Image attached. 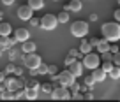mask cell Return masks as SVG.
Masks as SVG:
<instances>
[{
	"instance_id": "d6a6232c",
	"label": "cell",
	"mask_w": 120,
	"mask_h": 102,
	"mask_svg": "<svg viewBox=\"0 0 120 102\" xmlns=\"http://www.w3.org/2000/svg\"><path fill=\"white\" fill-rule=\"evenodd\" d=\"M56 72H58V70H56V65H48V74H56Z\"/></svg>"
},
{
	"instance_id": "f35d334b",
	"label": "cell",
	"mask_w": 120,
	"mask_h": 102,
	"mask_svg": "<svg viewBox=\"0 0 120 102\" xmlns=\"http://www.w3.org/2000/svg\"><path fill=\"white\" fill-rule=\"evenodd\" d=\"M88 42H90V46H92V48H94V46L97 44V39H88Z\"/></svg>"
},
{
	"instance_id": "8d00e7d4",
	"label": "cell",
	"mask_w": 120,
	"mask_h": 102,
	"mask_svg": "<svg viewBox=\"0 0 120 102\" xmlns=\"http://www.w3.org/2000/svg\"><path fill=\"white\" fill-rule=\"evenodd\" d=\"M88 19H90V21H97V14H95V12H92V14L88 16Z\"/></svg>"
},
{
	"instance_id": "cb8c5ba5",
	"label": "cell",
	"mask_w": 120,
	"mask_h": 102,
	"mask_svg": "<svg viewBox=\"0 0 120 102\" xmlns=\"http://www.w3.org/2000/svg\"><path fill=\"white\" fill-rule=\"evenodd\" d=\"M35 70H37V74L44 76V74H48V65H46V63H39V67L35 69Z\"/></svg>"
},
{
	"instance_id": "83f0119b",
	"label": "cell",
	"mask_w": 120,
	"mask_h": 102,
	"mask_svg": "<svg viewBox=\"0 0 120 102\" xmlns=\"http://www.w3.org/2000/svg\"><path fill=\"white\" fill-rule=\"evenodd\" d=\"M111 67H113L111 60H104V63H102V69H104V70L108 72V70H109V69H111Z\"/></svg>"
},
{
	"instance_id": "6da1fadb",
	"label": "cell",
	"mask_w": 120,
	"mask_h": 102,
	"mask_svg": "<svg viewBox=\"0 0 120 102\" xmlns=\"http://www.w3.org/2000/svg\"><path fill=\"white\" fill-rule=\"evenodd\" d=\"M102 39H106L108 42H116L120 39V25L118 21H106L101 27Z\"/></svg>"
},
{
	"instance_id": "e0dca14e",
	"label": "cell",
	"mask_w": 120,
	"mask_h": 102,
	"mask_svg": "<svg viewBox=\"0 0 120 102\" xmlns=\"http://www.w3.org/2000/svg\"><path fill=\"white\" fill-rule=\"evenodd\" d=\"M94 48L102 53V51H108V49H109V42L106 41V39H97V44H95Z\"/></svg>"
},
{
	"instance_id": "7402d4cb",
	"label": "cell",
	"mask_w": 120,
	"mask_h": 102,
	"mask_svg": "<svg viewBox=\"0 0 120 102\" xmlns=\"http://www.w3.org/2000/svg\"><path fill=\"white\" fill-rule=\"evenodd\" d=\"M23 88H35V90H39V88H41V84H39L37 81H34V79H28V81H25Z\"/></svg>"
},
{
	"instance_id": "ac0fdd59",
	"label": "cell",
	"mask_w": 120,
	"mask_h": 102,
	"mask_svg": "<svg viewBox=\"0 0 120 102\" xmlns=\"http://www.w3.org/2000/svg\"><path fill=\"white\" fill-rule=\"evenodd\" d=\"M28 7L32 11H39L44 7V0H28Z\"/></svg>"
},
{
	"instance_id": "1f68e13d",
	"label": "cell",
	"mask_w": 120,
	"mask_h": 102,
	"mask_svg": "<svg viewBox=\"0 0 120 102\" xmlns=\"http://www.w3.org/2000/svg\"><path fill=\"white\" fill-rule=\"evenodd\" d=\"M74 60H76L74 56H71V55H67V56H65V60H64V63H65V65H71V63H72V62H74Z\"/></svg>"
},
{
	"instance_id": "9c48e42d",
	"label": "cell",
	"mask_w": 120,
	"mask_h": 102,
	"mask_svg": "<svg viewBox=\"0 0 120 102\" xmlns=\"http://www.w3.org/2000/svg\"><path fill=\"white\" fill-rule=\"evenodd\" d=\"M67 70L71 72V74L74 76V77H79V76L83 74V63H81L79 60H74L71 65H69V69H67Z\"/></svg>"
},
{
	"instance_id": "8fae6325",
	"label": "cell",
	"mask_w": 120,
	"mask_h": 102,
	"mask_svg": "<svg viewBox=\"0 0 120 102\" xmlns=\"http://www.w3.org/2000/svg\"><path fill=\"white\" fill-rule=\"evenodd\" d=\"M14 39L16 41H19V42H23V41H26V39H30V32L26 30V28H16L14 30Z\"/></svg>"
},
{
	"instance_id": "8992f818",
	"label": "cell",
	"mask_w": 120,
	"mask_h": 102,
	"mask_svg": "<svg viewBox=\"0 0 120 102\" xmlns=\"http://www.w3.org/2000/svg\"><path fill=\"white\" fill-rule=\"evenodd\" d=\"M81 63L85 65L86 69L92 70V69H95V67L101 65V56H99L97 53H92V51H90V53H85V58H83Z\"/></svg>"
},
{
	"instance_id": "f1b7e54d",
	"label": "cell",
	"mask_w": 120,
	"mask_h": 102,
	"mask_svg": "<svg viewBox=\"0 0 120 102\" xmlns=\"http://www.w3.org/2000/svg\"><path fill=\"white\" fill-rule=\"evenodd\" d=\"M108 51H109V53H113V55H115V53H118V46H116V42H111V46H109V49H108Z\"/></svg>"
},
{
	"instance_id": "4316f807",
	"label": "cell",
	"mask_w": 120,
	"mask_h": 102,
	"mask_svg": "<svg viewBox=\"0 0 120 102\" xmlns=\"http://www.w3.org/2000/svg\"><path fill=\"white\" fill-rule=\"evenodd\" d=\"M14 69H16L14 63H7V65H5V74H11V72H14Z\"/></svg>"
},
{
	"instance_id": "ba28073f",
	"label": "cell",
	"mask_w": 120,
	"mask_h": 102,
	"mask_svg": "<svg viewBox=\"0 0 120 102\" xmlns=\"http://www.w3.org/2000/svg\"><path fill=\"white\" fill-rule=\"evenodd\" d=\"M32 16H34V11L28 7V4L19 5V7H18V18H19V19H23V21H28Z\"/></svg>"
},
{
	"instance_id": "484cf974",
	"label": "cell",
	"mask_w": 120,
	"mask_h": 102,
	"mask_svg": "<svg viewBox=\"0 0 120 102\" xmlns=\"http://www.w3.org/2000/svg\"><path fill=\"white\" fill-rule=\"evenodd\" d=\"M41 88L46 91V93H51V90H53V86H51V83H44V84H41Z\"/></svg>"
},
{
	"instance_id": "836d02e7",
	"label": "cell",
	"mask_w": 120,
	"mask_h": 102,
	"mask_svg": "<svg viewBox=\"0 0 120 102\" xmlns=\"http://www.w3.org/2000/svg\"><path fill=\"white\" fill-rule=\"evenodd\" d=\"M95 81L92 79V76H88V77H85V84H88V86H92V84H94Z\"/></svg>"
},
{
	"instance_id": "f546056e",
	"label": "cell",
	"mask_w": 120,
	"mask_h": 102,
	"mask_svg": "<svg viewBox=\"0 0 120 102\" xmlns=\"http://www.w3.org/2000/svg\"><path fill=\"white\" fill-rule=\"evenodd\" d=\"M69 55H71V56H74L76 60H79V55H81V53H79V49H71V51H69Z\"/></svg>"
},
{
	"instance_id": "5b68a950",
	"label": "cell",
	"mask_w": 120,
	"mask_h": 102,
	"mask_svg": "<svg viewBox=\"0 0 120 102\" xmlns=\"http://www.w3.org/2000/svg\"><path fill=\"white\" fill-rule=\"evenodd\" d=\"M23 63L26 69H37L39 63H42V58L37 53H23Z\"/></svg>"
},
{
	"instance_id": "277c9868",
	"label": "cell",
	"mask_w": 120,
	"mask_h": 102,
	"mask_svg": "<svg viewBox=\"0 0 120 102\" xmlns=\"http://www.w3.org/2000/svg\"><path fill=\"white\" fill-rule=\"evenodd\" d=\"M58 21H56V16L55 14H44L42 18H39V27L42 30H55Z\"/></svg>"
},
{
	"instance_id": "e575fe53",
	"label": "cell",
	"mask_w": 120,
	"mask_h": 102,
	"mask_svg": "<svg viewBox=\"0 0 120 102\" xmlns=\"http://www.w3.org/2000/svg\"><path fill=\"white\" fill-rule=\"evenodd\" d=\"M113 18H115V21L120 23V11H118V9H115V12H113Z\"/></svg>"
},
{
	"instance_id": "44dd1931",
	"label": "cell",
	"mask_w": 120,
	"mask_h": 102,
	"mask_svg": "<svg viewBox=\"0 0 120 102\" xmlns=\"http://www.w3.org/2000/svg\"><path fill=\"white\" fill-rule=\"evenodd\" d=\"M108 76L109 77H113V79H118L120 77V70H118V65H113L111 69L108 70Z\"/></svg>"
},
{
	"instance_id": "5bb4252c",
	"label": "cell",
	"mask_w": 120,
	"mask_h": 102,
	"mask_svg": "<svg viewBox=\"0 0 120 102\" xmlns=\"http://www.w3.org/2000/svg\"><path fill=\"white\" fill-rule=\"evenodd\" d=\"M65 11H72V12H78L83 9V4H81V0H71L67 5H65Z\"/></svg>"
},
{
	"instance_id": "7a4b0ae2",
	"label": "cell",
	"mask_w": 120,
	"mask_h": 102,
	"mask_svg": "<svg viewBox=\"0 0 120 102\" xmlns=\"http://www.w3.org/2000/svg\"><path fill=\"white\" fill-rule=\"evenodd\" d=\"M88 30H90L88 23L83 21V19H78V21L71 23V34L78 39H83L85 35H88Z\"/></svg>"
},
{
	"instance_id": "4dcf8cb0",
	"label": "cell",
	"mask_w": 120,
	"mask_h": 102,
	"mask_svg": "<svg viewBox=\"0 0 120 102\" xmlns=\"http://www.w3.org/2000/svg\"><path fill=\"white\" fill-rule=\"evenodd\" d=\"M28 21H30V25H32V27H35V28L39 27V18H34V16H32Z\"/></svg>"
},
{
	"instance_id": "603a6c76",
	"label": "cell",
	"mask_w": 120,
	"mask_h": 102,
	"mask_svg": "<svg viewBox=\"0 0 120 102\" xmlns=\"http://www.w3.org/2000/svg\"><path fill=\"white\" fill-rule=\"evenodd\" d=\"M14 42H16V39H14V37H11V39L4 37V41H0V44L5 46V48H11V46H14Z\"/></svg>"
},
{
	"instance_id": "ab89813d",
	"label": "cell",
	"mask_w": 120,
	"mask_h": 102,
	"mask_svg": "<svg viewBox=\"0 0 120 102\" xmlns=\"http://www.w3.org/2000/svg\"><path fill=\"white\" fill-rule=\"evenodd\" d=\"M14 72H16V74H18V76H21V74H23V70H21V67H16V69H14Z\"/></svg>"
},
{
	"instance_id": "d4e9b609",
	"label": "cell",
	"mask_w": 120,
	"mask_h": 102,
	"mask_svg": "<svg viewBox=\"0 0 120 102\" xmlns=\"http://www.w3.org/2000/svg\"><path fill=\"white\" fill-rule=\"evenodd\" d=\"M18 51H19V49H16V48H12V46H11V49H9V56H11V60H14V58L19 55Z\"/></svg>"
},
{
	"instance_id": "30bf717a",
	"label": "cell",
	"mask_w": 120,
	"mask_h": 102,
	"mask_svg": "<svg viewBox=\"0 0 120 102\" xmlns=\"http://www.w3.org/2000/svg\"><path fill=\"white\" fill-rule=\"evenodd\" d=\"M106 76H108V72H106L102 67L92 69V79H94L95 83H99V81H104V79H106Z\"/></svg>"
},
{
	"instance_id": "3957f363",
	"label": "cell",
	"mask_w": 120,
	"mask_h": 102,
	"mask_svg": "<svg viewBox=\"0 0 120 102\" xmlns=\"http://www.w3.org/2000/svg\"><path fill=\"white\" fill-rule=\"evenodd\" d=\"M51 81L62 84V86H71V84L74 83V76H72L69 70H62V72L53 74V76H51Z\"/></svg>"
},
{
	"instance_id": "4fadbf2b",
	"label": "cell",
	"mask_w": 120,
	"mask_h": 102,
	"mask_svg": "<svg viewBox=\"0 0 120 102\" xmlns=\"http://www.w3.org/2000/svg\"><path fill=\"white\" fill-rule=\"evenodd\" d=\"M19 51H23V53H34L35 51V42L30 41V39H26V41L21 42V49Z\"/></svg>"
},
{
	"instance_id": "2e32d148",
	"label": "cell",
	"mask_w": 120,
	"mask_h": 102,
	"mask_svg": "<svg viewBox=\"0 0 120 102\" xmlns=\"http://www.w3.org/2000/svg\"><path fill=\"white\" fill-rule=\"evenodd\" d=\"M37 95H39V90H35V88H23V97L30 98V100L37 98Z\"/></svg>"
},
{
	"instance_id": "7bdbcfd3",
	"label": "cell",
	"mask_w": 120,
	"mask_h": 102,
	"mask_svg": "<svg viewBox=\"0 0 120 102\" xmlns=\"http://www.w3.org/2000/svg\"><path fill=\"white\" fill-rule=\"evenodd\" d=\"M2 51H4V48H2V46H0V55H2Z\"/></svg>"
},
{
	"instance_id": "ee69618b",
	"label": "cell",
	"mask_w": 120,
	"mask_h": 102,
	"mask_svg": "<svg viewBox=\"0 0 120 102\" xmlns=\"http://www.w3.org/2000/svg\"><path fill=\"white\" fill-rule=\"evenodd\" d=\"M55 2H56V0H55Z\"/></svg>"
},
{
	"instance_id": "d590c367",
	"label": "cell",
	"mask_w": 120,
	"mask_h": 102,
	"mask_svg": "<svg viewBox=\"0 0 120 102\" xmlns=\"http://www.w3.org/2000/svg\"><path fill=\"white\" fill-rule=\"evenodd\" d=\"M2 98H12V91L9 90V91H4L2 93Z\"/></svg>"
},
{
	"instance_id": "52a82bcc",
	"label": "cell",
	"mask_w": 120,
	"mask_h": 102,
	"mask_svg": "<svg viewBox=\"0 0 120 102\" xmlns=\"http://www.w3.org/2000/svg\"><path fill=\"white\" fill-rule=\"evenodd\" d=\"M51 98H55V100H67V98H71L69 86H62V84H58L56 88H53V90H51Z\"/></svg>"
},
{
	"instance_id": "ffe728a7",
	"label": "cell",
	"mask_w": 120,
	"mask_h": 102,
	"mask_svg": "<svg viewBox=\"0 0 120 102\" xmlns=\"http://www.w3.org/2000/svg\"><path fill=\"white\" fill-rule=\"evenodd\" d=\"M56 21L58 23H67L69 21V11H62V12H58V14H56Z\"/></svg>"
},
{
	"instance_id": "b9f144b4",
	"label": "cell",
	"mask_w": 120,
	"mask_h": 102,
	"mask_svg": "<svg viewBox=\"0 0 120 102\" xmlns=\"http://www.w3.org/2000/svg\"><path fill=\"white\" fill-rule=\"evenodd\" d=\"M2 19H4V14H2V12H0V21H2Z\"/></svg>"
},
{
	"instance_id": "74e56055",
	"label": "cell",
	"mask_w": 120,
	"mask_h": 102,
	"mask_svg": "<svg viewBox=\"0 0 120 102\" xmlns=\"http://www.w3.org/2000/svg\"><path fill=\"white\" fill-rule=\"evenodd\" d=\"M2 4H4V5H12V4H14V0H2Z\"/></svg>"
},
{
	"instance_id": "60d3db41",
	"label": "cell",
	"mask_w": 120,
	"mask_h": 102,
	"mask_svg": "<svg viewBox=\"0 0 120 102\" xmlns=\"http://www.w3.org/2000/svg\"><path fill=\"white\" fill-rule=\"evenodd\" d=\"M4 79H5V72H0V83H2Z\"/></svg>"
},
{
	"instance_id": "d6986e66",
	"label": "cell",
	"mask_w": 120,
	"mask_h": 102,
	"mask_svg": "<svg viewBox=\"0 0 120 102\" xmlns=\"http://www.w3.org/2000/svg\"><path fill=\"white\" fill-rule=\"evenodd\" d=\"M92 49H94V48L90 46V42L83 39V41H81V44H79V53H83V55H85V53H90Z\"/></svg>"
},
{
	"instance_id": "9a60e30c",
	"label": "cell",
	"mask_w": 120,
	"mask_h": 102,
	"mask_svg": "<svg viewBox=\"0 0 120 102\" xmlns=\"http://www.w3.org/2000/svg\"><path fill=\"white\" fill-rule=\"evenodd\" d=\"M5 84H7V88L11 91H14V90H18V88H21V83H19L18 79H14V77H5Z\"/></svg>"
},
{
	"instance_id": "7c38bea8",
	"label": "cell",
	"mask_w": 120,
	"mask_h": 102,
	"mask_svg": "<svg viewBox=\"0 0 120 102\" xmlns=\"http://www.w3.org/2000/svg\"><path fill=\"white\" fill-rule=\"evenodd\" d=\"M11 32H12V27H11V23H7V21H0V37H9L11 35Z\"/></svg>"
}]
</instances>
